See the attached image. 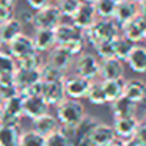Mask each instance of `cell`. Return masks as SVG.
<instances>
[{"instance_id": "cell-1", "label": "cell", "mask_w": 146, "mask_h": 146, "mask_svg": "<svg viewBox=\"0 0 146 146\" xmlns=\"http://www.w3.org/2000/svg\"><path fill=\"white\" fill-rule=\"evenodd\" d=\"M121 35V29L113 19H98L88 30L83 32L85 41L94 47L102 41H110Z\"/></svg>"}, {"instance_id": "cell-2", "label": "cell", "mask_w": 146, "mask_h": 146, "mask_svg": "<svg viewBox=\"0 0 146 146\" xmlns=\"http://www.w3.org/2000/svg\"><path fill=\"white\" fill-rule=\"evenodd\" d=\"M99 121L91 115H85L83 119L74 127L60 126L61 130L69 137V146H93L91 143V132Z\"/></svg>"}, {"instance_id": "cell-3", "label": "cell", "mask_w": 146, "mask_h": 146, "mask_svg": "<svg viewBox=\"0 0 146 146\" xmlns=\"http://www.w3.org/2000/svg\"><path fill=\"white\" fill-rule=\"evenodd\" d=\"M85 115V107L77 99L66 98L55 107V116H57L60 126L74 127L83 119Z\"/></svg>"}, {"instance_id": "cell-4", "label": "cell", "mask_w": 146, "mask_h": 146, "mask_svg": "<svg viewBox=\"0 0 146 146\" xmlns=\"http://www.w3.org/2000/svg\"><path fill=\"white\" fill-rule=\"evenodd\" d=\"M61 16L60 10L57 8V5H47L44 7L42 10H38L33 13V17H32V25L35 29H52L54 30L58 24H61Z\"/></svg>"}, {"instance_id": "cell-5", "label": "cell", "mask_w": 146, "mask_h": 146, "mask_svg": "<svg viewBox=\"0 0 146 146\" xmlns=\"http://www.w3.org/2000/svg\"><path fill=\"white\" fill-rule=\"evenodd\" d=\"M99 69H101V60L98 58V55L90 52H82L80 55H77L76 74L93 82L96 77H99Z\"/></svg>"}, {"instance_id": "cell-6", "label": "cell", "mask_w": 146, "mask_h": 146, "mask_svg": "<svg viewBox=\"0 0 146 146\" xmlns=\"http://www.w3.org/2000/svg\"><path fill=\"white\" fill-rule=\"evenodd\" d=\"M63 85H64L66 98L80 101V99L86 98V94H88V90L91 86V80L85 79V77L79 76V74H74V76L64 77Z\"/></svg>"}, {"instance_id": "cell-7", "label": "cell", "mask_w": 146, "mask_h": 146, "mask_svg": "<svg viewBox=\"0 0 146 146\" xmlns=\"http://www.w3.org/2000/svg\"><path fill=\"white\" fill-rule=\"evenodd\" d=\"M24 116L22 110V96L16 94L13 98L3 101V110L0 116L2 124H19L21 118Z\"/></svg>"}, {"instance_id": "cell-8", "label": "cell", "mask_w": 146, "mask_h": 146, "mask_svg": "<svg viewBox=\"0 0 146 146\" xmlns=\"http://www.w3.org/2000/svg\"><path fill=\"white\" fill-rule=\"evenodd\" d=\"M7 49L14 60H19V58L27 57V55L36 52L32 36L25 35V33H21V35H17L14 39H11L7 44Z\"/></svg>"}, {"instance_id": "cell-9", "label": "cell", "mask_w": 146, "mask_h": 146, "mask_svg": "<svg viewBox=\"0 0 146 146\" xmlns=\"http://www.w3.org/2000/svg\"><path fill=\"white\" fill-rule=\"evenodd\" d=\"M98 19L99 17H98V14H96L94 7H93V3H88V2H82V5H80V8L77 10V13L71 17L72 25L77 27L80 32L88 30Z\"/></svg>"}, {"instance_id": "cell-10", "label": "cell", "mask_w": 146, "mask_h": 146, "mask_svg": "<svg viewBox=\"0 0 146 146\" xmlns=\"http://www.w3.org/2000/svg\"><path fill=\"white\" fill-rule=\"evenodd\" d=\"M121 35L126 36L127 39L137 44L146 39V19L143 16H135L132 21H129L127 24H124L121 27Z\"/></svg>"}, {"instance_id": "cell-11", "label": "cell", "mask_w": 146, "mask_h": 146, "mask_svg": "<svg viewBox=\"0 0 146 146\" xmlns=\"http://www.w3.org/2000/svg\"><path fill=\"white\" fill-rule=\"evenodd\" d=\"M22 110H24V116L30 118L33 121L36 118L42 116V115L49 113V104L44 101L42 96H24Z\"/></svg>"}, {"instance_id": "cell-12", "label": "cell", "mask_w": 146, "mask_h": 146, "mask_svg": "<svg viewBox=\"0 0 146 146\" xmlns=\"http://www.w3.org/2000/svg\"><path fill=\"white\" fill-rule=\"evenodd\" d=\"M140 126V121L137 119V116H129V118H115L113 123V130L115 135L121 140H130L135 137L137 129Z\"/></svg>"}, {"instance_id": "cell-13", "label": "cell", "mask_w": 146, "mask_h": 146, "mask_svg": "<svg viewBox=\"0 0 146 146\" xmlns=\"http://www.w3.org/2000/svg\"><path fill=\"white\" fill-rule=\"evenodd\" d=\"M135 16H138V3L130 0H118L116 10L113 14V21L118 24V27H123L129 21H132Z\"/></svg>"}, {"instance_id": "cell-14", "label": "cell", "mask_w": 146, "mask_h": 146, "mask_svg": "<svg viewBox=\"0 0 146 146\" xmlns=\"http://www.w3.org/2000/svg\"><path fill=\"white\" fill-rule=\"evenodd\" d=\"M35 50L42 54V52H50L57 46L55 39V32L52 29H35V33L32 36Z\"/></svg>"}, {"instance_id": "cell-15", "label": "cell", "mask_w": 146, "mask_h": 146, "mask_svg": "<svg viewBox=\"0 0 146 146\" xmlns=\"http://www.w3.org/2000/svg\"><path fill=\"white\" fill-rule=\"evenodd\" d=\"M99 77L102 80H116L124 77V64L118 58H105L101 60V69Z\"/></svg>"}, {"instance_id": "cell-16", "label": "cell", "mask_w": 146, "mask_h": 146, "mask_svg": "<svg viewBox=\"0 0 146 146\" xmlns=\"http://www.w3.org/2000/svg\"><path fill=\"white\" fill-rule=\"evenodd\" d=\"M42 98H44V101L49 104V107H57L63 99H66L63 80L44 83V86H42Z\"/></svg>"}, {"instance_id": "cell-17", "label": "cell", "mask_w": 146, "mask_h": 146, "mask_svg": "<svg viewBox=\"0 0 146 146\" xmlns=\"http://www.w3.org/2000/svg\"><path fill=\"white\" fill-rule=\"evenodd\" d=\"M138 105L137 102L130 101L126 96H121L116 101L111 102V115L113 118H129V116H137Z\"/></svg>"}, {"instance_id": "cell-18", "label": "cell", "mask_w": 146, "mask_h": 146, "mask_svg": "<svg viewBox=\"0 0 146 146\" xmlns=\"http://www.w3.org/2000/svg\"><path fill=\"white\" fill-rule=\"evenodd\" d=\"M47 63H50L52 66H55L57 69L66 72L74 63V57L69 54L68 50H64L63 47L60 46H55L50 52H49V58H47Z\"/></svg>"}, {"instance_id": "cell-19", "label": "cell", "mask_w": 146, "mask_h": 146, "mask_svg": "<svg viewBox=\"0 0 146 146\" xmlns=\"http://www.w3.org/2000/svg\"><path fill=\"white\" fill-rule=\"evenodd\" d=\"M41 80V74H39V69H21V68H16V72H14V83L17 86V91L24 93L30 85L39 82Z\"/></svg>"}, {"instance_id": "cell-20", "label": "cell", "mask_w": 146, "mask_h": 146, "mask_svg": "<svg viewBox=\"0 0 146 146\" xmlns=\"http://www.w3.org/2000/svg\"><path fill=\"white\" fill-rule=\"evenodd\" d=\"M116 138L115 130L111 126L105 123H98L91 132V143L93 146H107L110 141Z\"/></svg>"}, {"instance_id": "cell-21", "label": "cell", "mask_w": 146, "mask_h": 146, "mask_svg": "<svg viewBox=\"0 0 146 146\" xmlns=\"http://www.w3.org/2000/svg\"><path fill=\"white\" fill-rule=\"evenodd\" d=\"M129 68L137 74H146V47L145 46H133L129 58L126 60Z\"/></svg>"}, {"instance_id": "cell-22", "label": "cell", "mask_w": 146, "mask_h": 146, "mask_svg": "<svg viewBox=\"0 0 146 146\" xmlns=\"http://www.w3.org/2000/svg\"><path fill=\"white\" fill-rule=\"evenodd\" d=\"M22 29H24V24L17 17H13L8 22L2 24L0 25V41H2V46H7L11 39H14L17 35L24 33Z\"/></svg>"}, {"instance_id": "cell-23", "label": "cell", "mask_w": 146, "mask_h": 146, "mask_svg": "<svg viewBox=\"0 0 146 146\" xmlns=\"http://www.w3.org/2000/svg\"><path fill=\"white\" fill-rule=\"evenodd\" d=\"M126 98H129L133 102H141L146 98V83L140 79H130L124 82V93Z\"/></svg>"}, {"instance_id": "cell-24", "label": "cell", "mask_w": 146, "mask_h": 146, "mask_svg": "<svg viewBox=\"0 0 146 146\" xmlns=\"http://www.w3.org/2000/svg\"><path fill=\"white\" fill-rule=\"evenodd\" d=\"M21 129L19 124L0 123V146H19Z\"/></svg>"}, {"instance_id": "cell-25", "label": "cell", "mask_w": 146, "mask_h": 146, "mask_svg": "<svg viewBox=\"0 0 146 146\" xmlns=\"http://www.w3.org/2000/svg\"><path fill=\"white\" fill-rule=\"evenodd\" d=\"M58 127H60V123H58L57 116H54L50 113H46L42 116L36 118V119H33V130H36L38 133H41L44 137L52 133L54 130H57Z\"/></svg>"}, {"instance_id": "cell-26", "label": "cell", "mask_w": 146, "mask_h": 146, "mask_svg": "<svg viewBox=\"0 0 146 146\" xmlns=\"http://www.w3.org/2000/svg\"><path fill=\"white\" fill-rule=\"evenodd\" d=\"M55 32V39H57V46H61L64 42L71 41V39L77 38V36H82L83 32H80L77 27H74L72 24H58L54 29Z\"/></svg>"}, {"instance_id": "cell-27", "label": "cell", "mask_w": 146, "mask_h": 146, "mask_svg": "<svg viewBox=\"0 0 146 146\" xmlns=\"http://www.w3.org/2000/svg\"><path fill=\"white\" fill-rule=\"evenodd\" d=\"M102 82V88H104L105 93V99H107V104L108 102H113L116 101L118 98H121L124 93V79H116V80H101Z\"/></svg>"}, {"instance_id": "cell-28", "label": "cell", "mask_w": 146, "mask_h": 146, "mask_svg": "<svg viewBox=\"0 0 146 146\" xmlns=\"http://www.w3.org/2000/svg\"><path fill=\"white\" fill-rule=\"evenodd\" d=\"M133 42L130 41V39H127L126 36L119 35L116 36V38L113 39V47H115V58H118L119 61H126L127 58H129L130 52H132L133 49Z\"/></svg>"}, {"instance_id": "cell-29", "label": "cell", "mask_w": 146, "mask_h": 146, "mask_svg": "<svg viewBox=\"0 0 146 146\" xmlns=\"http://www.w3.org/2000/svg\"><path fill=\"white\" fill-rule=\"evenodd\" d=\"M16 68V60L10 55V52L0 49V79H14Z\"/></svg>"}, {"instance_id": "cell-30", "label": "cell", "mask_w": 146, "mask_h": 146, "mask_svg": "<svg viewBox=\"0 0 146 146\" xmlns=\"http://www.w3.org/2000/svg\"><path fill=\"white\" fill-rule=\"evenodd\" d=\"M116 3L118 0H96V2H93V7H94L99 19H113Z\"/></svg>"}, {"instance_id": "cell-31", "label": "cell", "mask_w": 146, "mask_h": 146, "mask_svg": "<svg viewBox=\"0 0 146 146\" xmlns=\"http://www.w3.org/2000/svg\"><path fill=\"white\" fill-rule=\"evenodd\" d=\"M39 74H41V82H44V83H47V82H60V80H64V77H66V72L57 69V68L52 66V64L47 63V61L41 66Z\"/></svg>"}, {"instance_id": "cell-32", "label": "cell", "mask_w": 146, "mask_h": 146, "mask_svg": "<svg viewBox=\"0 0 146 146\" xmlns=\"http://www.w3.org/2000/svg\"><path fill=\"white\" fill-rule=\"evenodd\" d=\"M19 146H46V137L33 129L21 132Z\"/></svg>"}, {"instance_id": "cell-33", "label": "cell", "mask_w": 146, "mask_h": 146, "mask_svg": "<svg viewBox=\"0 0 146 146\" xmlns=\"http://www.w3.org/2000/svg\"><path fill=\"white\" fill-rule=\"evenodd\" d=\"M42 64H44V61H42V57L39 52H35V54H30L27 57L16 60V66L21 69H41Z\"/></svg>"}, {"instance_id": "cell-34", "label": "cell", "mask_w": 146, "mask_h": 146, "mask_svg": "<svg viewBox=\"0 0 146 146\" xmlns=\"http://www.w3.org/2000/svg\"><path fill=\"white\" fill-rule=\"evenodd\" d=\"M86 99H88L93 105H104V104H107L105 93H104V88H102V82H91V86H90V90H88Z\"/></svg>"}, {"instance_id": "cell-35", "label": "cell", "mask_w": 146, "mask_h": 146, "mask_svg": "<svg viewBox=\"0 0 146 146\" xmlns=\"http://www.w3.org/2000/svg\"><path fill=\"white\" fill-rule=\"evenodd\" d=\"M82 5V0H57V8L63 17H72Z\"/></svg>"}, {"instance_id": "cell-36", "label": "cell", "mask_w": 146, "mask_h": 146, "mask_svg": "<svg viewBox=\"0 0 146 146\" xmlns=\"http://www.w3.org/2000/svg\"><path fill=\"white\" fill-rule=\"evenodd\" d=\"M19 94L14 79H0V101L3 102L13 96Z\"/></svg>"}, {"instance_id": "cell-37", "label": "cell", "mask_w": 146, "mask_h": 146, "mask_svg": "<svg viewBox=\"0 0 146 146\" xmlns=\"http://www.w3.org/2000/svg\"><path fill=\"white\" fill-rule=\"evenodd\" d=\"M46 146H69V137L58 127L52 133L46 135Z\"/></svg>"}, {"instance_id": "cell-38", "label": "cell", "mask_w": 146, "mask_h": 146, "mask_svg": "<svg viewBox=\"0 0 146 146\" xmlns=\"http://www.w3.org/2000/svg\"><path fill=\"white\" fill-rule=\"evenodd\" d=\"M60 47H63L64 50H68L72 57H77V55H80L83 50H85V36H77V38L71 39V41L64 42V44H61Z\"/></svg>"}, {"instance_id": "cell-39", "label": "cell", "mask_w": 146, "mask_h": 146, "mask_svg": "<svg viewBox=\"0 0 146 146\" xmlns=\"http://www.w3.org/2000/svg\"><path fill=\"white\" fill-rule=\"evenodd\" d=\"M94 50L98 58L105 60V58H113L115 57V47H113V39L110 41H102L98 46H94Z\"/></svg>"}, {"instance_id": "cell-40", "label": "cell", "mask_w": 146, "mask_h": 146, "mask_svg": "<svg viewBox=\"0 0 146 146\" xmlns=\"http://www.w3.org/2000/svg\"><path fill=\"white\" fill-rule=\"evenodd\" d=\"M13 17H14V8L7 7V5H0V25L8 22Z\"/></svg>"}, {"instance_id": "cell-41", "label": "cell", "mask_w": 146, "mask_h": 146, "mask_svg": "<svg viewBox=\"0 0 146 146\" xmlns=\"http://www.w3.org/2000/svg\"><path fill=\"white\" fill-rule=\"evenodd\" d=\"M27 5L32 10L38 11V10H42L44 7H47V5H50V0H27Z\"/></svg>"}, {"instance_id": "cell-42", "label": "cell", "mask_w": 146, "mask_h": 146, "mask_svg": "<svg viewBox=\"0 0 146 146\" xmlns=\"http://www.w3.org/2000/svg\"><path fill=\"white\" fill-rule=\"evenodd\" d=\"M133 138L137 140V141L140 143L141 146H146V127H143L141 124L138 126V129H137V133Z\"/></svg>"}, {"instance_id": "cell-43", "label": "cell", "mask_w": 146, "mask_h": 146, "mask_svg": "<svg viewBox=\"0 0 146 146\" xmlns=\"http://www.w3.org/2000/svg\"><path fill=\"white\" fill-rule=\"evenodd\" d=\"M138 14L146 19V0H140L138 2Z\"/></svg>"}, {"instance_id": "cell-44", "label": "cell", "mask_w": 146, "mask_h": 146, "mask_svg": "<svg viewBox=\"0 0 146 146\" xmlns=\"http://www.w3.org/2000/svg\"><path fill=\"white\" fill-rule=\"evenodd\" d=\"M107 146H124V140H121V138H118V137H116V138H115L113 141H110Z\"/></svg>"}, {"instance_id": "cell-45", "label": "cell", "mask_w": 146, "mask_h": 146, "mask_svg": "<svg viewBox=\"0 0 146 146\" xmlns=\"http://www.w3.org/2000/svg\"><path fill=\"white\" fill-rule=\"evenodd\" d=\"M124 146H141L135 138H130V140H124Z\"/></svg>"}, {"instance_id": "cell-46", "label": "cell", "mask_w": 146, "mask_h": 146, "mask_svg": "<svg viewBox=\"0 0 146 146\" xmlns=\"http://www.w3.org/2000/svg\"><path fill=\"white\" fill-rule=\"evenodd\" d=\"M0 5H7V7L14 8L16 7V0H0Z\"/></svg>"}, {"instance_id": "cell-47", "label": "cell", "mask_w": 146, "mask_h": 146, "mask_svg": "<svg viewBox=\"0 0 146 146\" xmlns=\"http://www.w3.org/2000/svg\"><path fill=\"white\" fill-rule=\"evenodd\" d=\"M140 124H141L143 127H146V113H145V116L141 118V121H140Z\"/></svg>"}, {"instance_id": "cell-48", "label": "cell", "mask_w": 146, "mask_h": 146, "mask_svg": "<svg viewBox=\"0 0 146 146\" xmlns=\"http://www.w3.org/2000/svg\"><path fill=\"white\" fill-rule=\"evenodd\" d=\"M2 110H3V102L0 101V116H2Z\"/></svg>"}, {"instance_id": "cell-49", "label": "cell", "mask_w": 146, "mask_h": 146, "mask_svg": "<svg viewBox=\"0 0 146 146\" xmlns=\"http://www.w3.org/2000/svg\"><path fill=\"white\" fill-rule=\"evenodd\" d=\"M82 2H88V3H93V2H96V0H82Z\"/></svg>"}, {"instance_id": "cell-50", "label": "cell", "mask_w": 146, "mask_h": 146, "mask_svg": "<svg viewBox=\"0 0 146 146\" xmlns=\"http://www.w3.org/2000/svg\"><path fill=\"white\" fill-rule=\"evenodd\" d=\"M130 2H135V3H138V2H140V0H130Z\"/></svg>"}, {"instance_id": "cell-51", "label": "cell", "mask_w": 146, "mask_h": 146, "mask_svg": "<svg viewBox=\"0 0 146 146\" xmlns=\"http://www.w3.org/2000/svg\"><path fill=\"white\" fill-rule=\"evenodd\" d=\"M0 46H2V41H0Z\"/></svg>"}, {"instance_id": "cell-52", "label": "cell", "mask_w": 146, "mask_h": 146, "mask_svg": "<svg viewBox=\"0 0 146 146\" xmlns=\"http://www.w3.org/2000/svg\"><path fill=\"white\" fill-rule=\"evenodd\" d=\"M55 2H57V0H55Z\"/></svg>"}, {"instance_id": "cell-53", "label": "cell", "mask_w": 146, "mask_h": 146, "mask_svg": "<svg viewBox=\"0 0 146 146\" xmlns=\"http://www.w3.org/2000/svg\"><path fill=\"white\" fill-rule=\"evenodd\" d=\"M145 41H146V39H145Z\"/></svg>"}]
</instances>
